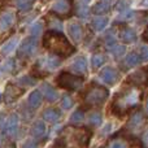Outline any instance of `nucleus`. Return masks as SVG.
<instances>
[{
    "mask_svg": "<svg viewBox=\"0 0 148 148\" xmlns=\"http://www.w3.org/2000/svg\"><path fill=\"white\" fill-rule=\"evenodd\" d=\"M91 131L87 127L72 125L61 131L56 140L57 148H88L91 140Z\"/></svg>",
    "mask_w": 148,
    "mask_h": 148,
    "instance_id": "1",
    "label": "nucleus"
},
{
    "mask_svg": "<svg viewBox=\"0 0 148 148\" xmlns=\"http://www.w3.org/2000/svg\"><path fill=\"white\" fill-rule=\"evenodd\" d=\"M42 46L47 51L52 52L53 55H57L60 59H66L72 56L75 51L73 44L69 42V39L57 30H48L44 33L42 39Z\"/></svg>",
    "mask_w": 148,
    "mask_h": 148,
    "instance_id": "2",
    "label": "nucleus"
},
{
    "mask_svg": "<svg viewBox=\"0 0 148 148\" xmlns=\"http://www.w3.org/2000/svg\"><path fill=\"white\" fill-rule=\"evenodd\" d=\"M142 91H139L136 87H127L123 88L114 96L112 103V112L113 114L125 116L126 113L131 112L135 107H138L142 100Z\"/></svg>",
    "mask_w": 148,
    "mask_h": 148,
    "instance_id": "3",
    "label": "nucleus"
},
{
    "mask_svg": "<svg viewBox=\"0 0 148 148\" xmlns=\"http://www.w3.org/2000/svg\"><path fill=\"white\" fill-rule=\"evenodd\" d=\"M109 96V91L107 87L101 86L99 83L92 82L83 92V104L87 108L91 107H100L105 103V100Z\"/></svg>",
    "mask_w": 148,
    "mask_h": 148,
    "instance_id": "4",
    "label": "nucleus"
},
{
    "mask_svg": "<svg viewBox=\"0 0 148 148\" xmlns=\"http://www.w3.org/2000/svg\"><path fill=\"white\" fill-rule=\"evenodd\" d=\"M84 78L81 74H74L70 72H61L56 77V83L59 87L66 90V91H77L83 84Z\"/></svg>",
    "mask_w": 148,
    "mask_h": 148,
    "instance_id": "5",
    "label": "nucleus"
},
{
    "mask_svg": "<svg viewBox=\"0 0 148 148\" xmlns=\"http://www.w3.org/2000/svg\"><path fill=\"white\" fill-rule=\"evenodd\" d=\"M51 13L57 16V18H69L73 14V0H57L52 5Z\"/></svg>",
    "mask_w": 148,
    "mask_h": 148,
    "instance_id": "6",
    "label": "nucleus"
},
{
    "mask_svg": "<svg viewBox=\"0 0 148 148\" xmlns=\"http://www.w3.org/2000/svg\"><path fill=\"white\" fill-rule=\"evenodd\" d=\"M127 83L133 84L135 87H144L148 86V66L140 68L135 70L127 77Z\"/></svg>",
    "mask_w": 148,
    "mask_h": 148,
    "instance_id": "7",
    "label": "nucleus"
},
{
    "mask_svg": "<svg viewBox=\"0 0 148 148\" xmlns=\"http://www.w3.org/2000/svg\"><path fill=\"white\" fill-rule=\"evenodd\" d=\"M36 52V40L35 38H27L22 42V44L18 48V57L21 59H27V57L33 56Z\"/></svg>",
    "mask_w": 148,
    "mask_h": 148,
    "instance_id": "8",
    "label": "nucleus"
},
{
    "mask_svg": "<svg viewBox=\"0 0 148 148\" xmlns=\"http://www.w3.org/2000/svg\"><path fill=\"white\" fill-rule=\"evenodd\" d=\"M146 125V116L142 112H134L133 114L130 116L127 121V129L133 133H138L139 130L143 129V126Z\"/></svg>",
    "mask_w": 148,
    "mask_h": 148,
    "instance_id": "9",
    "label": "nucleus"
},
{
    "mask_svg": "<svg viewBox=\"0 0 148 148\" xmlns=\"http://www.w3.org/2000/svg\"><path fill=\"white\" fill-rule=\"evenodd\" d=\"M99 78L107 84H114L116 82L118 81V78H120V74H118V72L114 69V68L105 66L104 69L100 70Z\"/></svg>",
    "mask_w": 148,
    "mask_h": 148,
    "instance_id": "10",
    "label": "nucleus"
},
{
    "mask_svg": "<svg viewBox=\"0 0 148 148\" xmlns=\"http://www.w3.org/2000/svg\"><path fill=\"white\" fill-rule=\"evenodd\" d=\"M22 94H23V90L21 87H18L17 84H8L3 97H4L5 103H13L20 96H22Z\"/></svg>",
    "mask_w": 148,
    "mask_h": 148,
    "instance_id": "11",
    "label": "nucleus"
},
{
    "mask_svg": "<svg viewBox=\"0 0 148 148\" xmlns=\"http://www.w3.org/2000/svg\"><path fill=\"white\" fill-rule=\"evenodd\" d=\"M3 129H4L5 134L9 136H13L17 134V130H18V117L16 114H10L8 117L7 122H4L3 125Z\"/></svg>",
    "mask_w": 148,
    "mask_h": 148,
    "instance_id": "12",
    "label": "nucleus"
},
{
    "mask_svg": "<svg viewBox=\"0 0 148 148\" xmlns=\"http://www.w3.org/2000/svg\"><path fill=\"white\" fill-rule=\"evenodd\" d=\"M120 39L126 44H130L136 42V33L134 31V29L127 27V26H122L120 29V33H118Z\"/></svg>",
    "mask_w": 148,
    "mask_h": 148,
    "instance_id": "13",
    "label": "nucleus"
},
{
    "mask_svg": "<svg viewBox=\"0 0 148 148\" xmlns=\"http://www.w3.org/2000/svg\"><path fill=\"white\" fill-rule=\"evenodd\" d=\"M42 94H43V96L46 97L48 101L53 103L57 100V97H59V95H57V91L53 88L52 86H49L48 83H43L42 84Z\"/></svg>",
    "mask_w": 148,
    "mask_h": 148,
    "instance_id": "14",
    "label": "nucleus"
},
{
    "mask_svg": "<svg viewBox=\"0 0 148 148\" xmlns=\"http://www.w3.org/2000/svg\"><path fill=\"white\" fill-rule=\"evenodd\" d=\"M42 100H43V94L40 91H38V90H35V91H33L29 95L27 104L31 109H36L42 104Z\"/></svg>",
    "mask_w": 148,
    "mask_h": 148,
    "instance_id": "15",
    "label": "nucleus"
},
{
    "mask_svg": "<svg viewBox=\"0 0 148 148\" xmlns=\"http://www.w3.org/2000/svg\"><path fill=\"white\" fill-rule=\"evenodd\" d=\"M69 34L74 42L79 43L83 38V27L79 23H72V25H69Z\"/></svg>",
    "mask_w": 148,
    "mask_h": 148,
    "instance_id": "16",
    "label": "nucleus"
},
{
    "mask_svg": "<svg viewBox=\"0 0 148 148\" xmlns=\"http://www.w3.org/2000/svg\"><path fill=\"white\" fill-rule=\"evenodd\" d=\"M108 25V18L107 17H97L94 18L90 23V27H91L92 31L95 33H99V31H103Z\"/></svg>",
    "mask_w": 148,
    "mask_h": 148,
    "instance_id": "17",
    "label": "nucleus"
},
{
    "mask_svg": "<svg viewBox=\"0 0 148 148\" xmlns=\"http://www.w3.org/2000/svg\"><path fill=\"white\" fill-rule=\"evenodd\" d=\"M60 117H61L60 112L57 109H55V108H48V109H46L43 112V120L47 121V122L55 123L60 120Z\"/></svg>",
    "mask_w": 148,
    "mask_h": 148,
    "instance_id": "18",
    "label": "nucleus"
},
{
    "mask_svg": "<svg viewBox=\"0 0 148 148\" xmlns=\"http://www.w3.org/2000/svg\"><path fill=\"white\" fill-rule=\"evenodd\" d=\"M46 125H44L43 121H36L35 123H34L33 129H31V133H33V136L35 139H42L44 135H46Z\"/></svg>",
    "mask_w": 148,
    "mask_h": 148,
    "instance_id": "19",
    "label": "nucleus"
},
{
    "mask_svg": "<svg viewBox=\"0 0 148 148\" xmlns=\"http://www.w3.org/2000/svg\"><path fill=\"white\" fill-rule=\"evenodd\" d=\"M14 22V13L12 12H3L1 18H0V25L3 30H8Z\"/></svg>",
    "mask_w": 148,
    "mask_h": 148,
    "instance_id": "20",
    "label": "nucleus"
},
{
    "mask_svg": "<svg viewBox=\"0 0 148 148\" xmlns=\"http://www.w3.org/2000/svg\"><path fill=\"white\" fill-rule=\"evenodd\" d=\"M72 69L74 70V72L79 73V74L84 73L87 70V61H86V59H84L83 56L75 59V60H74V62L72 64Z\"/></svg>",
    "mask_w": 148,
    "mask_h": 148,
    "instance_id": "21",
    "label": "nucleus"
},
{
    "mask_svg": "<svg viewBox=\"0 0 148 148\" xmlns=\"http://www.w3.org/2000/svg\"><path fill=\"white\" fill-rule=\"evenodd\" d=\"M140 61H142V57L139 56L138 53H135V52H131V53H129L127 56L125 57L126 68H134L140 64Z\"/></svg>",
    "mask_w": 148,
    "mask_h": 148,
    "instance_id": "22",
    "label": "nucleus"
},
{
    "mask_svg": "<svg viewBox=\"0 0 148 148\" xmlns=\"http://www.w3.org/2000/svg\"><path fill=\"white\" fill-rule=\"evenodd\" d=\"M92 12H94L95 14L103 16V14L109 12V5H108V3H105V1L96 3V4L94 5V8H92Z\"/></svg>",
    "mask_w": 148,
    "mask_h": 148,
    "instance_id": "23",
    "label": "nucleus"
},
{
    "mask_svg": "<svg viewBox=\"0 0 148 148\" xmlns=\"http://www.w3.org/2000/svg\"><path fill=\"white\" fill-rule=\"evenodd\" d=\"M16 44H17V39H16V38H12V39H9L8 42H5V43L1 46V53H3V56H7L8 53H10V52L14 49Z\"/></svg>",
    "mask_w": 148,
    "mask_h": 148,
    "instance_id": "24",
    "label": "nucleus"
},
{
    "mask_svg": "<svg viewBox=\"0 0 148 148\" xmlns=\"http://www.w3.org/2000/svg\"><path fill=\"white\" fill-rule=\"evenodd\" d=\"M91 62H92V68H94V69H99L105 62V56L103 53H95L94 56H92Z\"/></svg>",
    "mask_w": 148,
    "mask_h": 148,
    "instance_id": "25",
    "label": "nucleus"
},
{
    "mask_svg": "<svg viewBox=\"0 0 148 148\" xmlns=\"http://www.w3.org/2000/svg\"><path fill=\"white\" fill-rule=\"evenodd\" d=\"M83 118H84V112L82 109H77L75 112H73L72 117H70V122L73 125H78V123L83 122Z\"/></svg>",
    "mask_w": 148,
    "mask_h": 148,
    "instance_id": "26",
    "label": "nucleus"
},
{
    "mask_svg": "<svg viewBox=\"0 0 148 148\" xmlns=\"http://www.w3.org/2000/svg\"><path fill=\"white\" fill-rule=\"evenodd\" d=\"M88 122L91 123V125H94V126L101 125V122H103L101 114H100L99 112H92L91 114H90V117H88Z\"/></svg>",
    "mask_w": 148,
    "mask_h": 148,
    "instance_id": "27",
    "label": "nucleus"
},
{
    "mask_svg": "<svg viewBox=\"0 0 148 148\" xmlns=\"http://www.w3.org/2000/svg\"><path fill=\"white\" fill-rule=\"evenodd\" d=\"M110 52H112V55L114 57H122L123 56V53H125V47L123 46H121V44H116V46H113V47H110Z\"/></svg>",
    "mask_w": 148,
    "mask_h": 148,
    "instance_id": "28",
    "label": "nucleus"
},
{
    "mask_svg": "<svg viewBox=\"0 0 148 148\" xmlns=\"http://www.w3.org/2000/svg\"><path fill=\"white\" fill-rule=\"evenodd\" d=\"M73 104H74V100L69 96V95H64V96H62V99H61L62 109H70V108L73 107Z\"/></svg>",
    "mask_w": 148,
    "mask_h": 148,
    "instance_id": "29",
    "label": "nucleus"
},
{
    "mask_svg": "<svg viewBox=\"0 0 148 148\" xmlns=\"http://www.w3.org/2000/svg\"><path fill=\"white\" fill-rule=\"evenodd\" d=\"M108 148H126V143L122 139H113V140L108 144Z\"/></svg>",
    "mask_w": 148,
    "mask_h": 148,
    "instance_id": "30",
    "label": "nucleus"
},
{
    "mask_svg": "<svg viewBox=\"0 0 148 148\" xmlns=\"http://www.w3.org/2000/svg\"><path fill=\"white\" fill-rule=\"evenodd\" d=\"M77 13H78L79 17H86L87 13H88V9H87L86 5H79V7L77 8Z\"/></svg>",
    "mask_w": 148,
    "mask_h": 148,
    "instance_id": "31",
    "label": "nucleus"
},
{
    "mask_svg": "<svg viewBox=\"0 0 148 148\" xmlns=\"http://www.w3.org/2000/svg\"><path fill=\"white\" fill-rule=\"evenodd\" d=\"M40 29H42V23H35V25L31 26V35L33 36H38L39 33H40Z\"/></svg>",
    "mask_w": 148,
    "mask_h": 148,
    "instance_id": "32",
    "label": "nucleus"
},
{
    "mask_svg": "<svg viewBox=\"0 0 148 148\" xmlns=\"http://www.w3.org/2000/svg\"><path fill=\"white\" fill-rule=\"evenodd\" d=\"M13 68H14V60H8L7 62H5L4 65H3V72H7V70H13Z\"/></svg>",
    "mask_w": 148,
    "mask_h": 148,
    "instance_id": "33",
    "label": "nucleus"
},
{
    "mask_svg": "<svg viewBox=\"0 0 148 148\" xmlns=\"http://www.w3.org/2000/svg\"><path fill=\"white\" fill-rule=\"evenodd\" d=\"M18 7L22 10H27L29 8H30V1H29V0H20V1H18Z\"/></svg>",
    "mask_w": 148,
    "mask_h": 148,
    "instance_id": "34",
    "label": "nucleus"
},
{
    "mask_svg": "<svg viewBox=\"0 0 148 148\" xmlns=\"http://www.w3.org/2000/svg\"><path fill=\"white\" fill-rule=\"evenodd\" d=\"M127 7H129V3L125 1V0H120V1L116 4V9H118V10H123Z\"/></svg>",
    "mask_w": 148,
    "mask_h": 148,
    "instance_id": "35",
    "label": "nucleus"
},
{
    "mask_svg": "<svg viewBox=\"0 0 148 148\" xmlns=\"http://www.w3.org/2000/svg\"><path fill=\"white\" fill-rule=\"evenodd\" d=\"M142 143H143L144 148H148V127L146 129V131L143 133V135H142Z\"/></svg>",
    "mask_w": 148,
    "mask_h": 148,
    "instance_id": "36",
    "label": "nucleus"
},
{
    "mask_svg": "<svg viewBox=\"0 0 148 148\" xmlns=\"http://www.w3.org/2000/svg\"><path fill=\"white\" fill-rule=\"evenodd\" d=\"M21 82H22V83H26V84H34L35 83V81H34L33 77H23V78L21 79Z\"/></svg>",
    "mask_w": 148,
    "mask_h": 148,
    "instance_id": "37",
    "label": "nucleus"
},
{
    "mask_svg": "<svg viewBox=\"0 0 148 148\" xmlns=\"http://www.w3.org/2000/svg\"><path fill=\"white\" fill-rule=\"evenodd\" d=\"M140 52H142V59L148 60V47H142Z\"/></svg>",
    "mask_w": 148,
    "mask_h": 148,
    "instance_id": "38",
    "label": "nucleus"
},
{
    "mask_svg": "<svg viewBox=\"0 0 148 148\" xmlns=\"http://www.w3.org/2000/svg\"><path fill=\"white\" fill-rule=\"evenodd\" d=\"M22 148H36V144L34 143V142H31V140H27L25 144H23Z\"/></svg>",
    "mask_w": 148,
    "mask_h": 148,
    "instance_id": "39",
    "label": "nucleus"
},
{
    "mask_svg": "<svg viewBox=\"0 0 148 148\" xmlns=\"http://www.w3.org/2000/svg\"><path fill=\"white\" fill-rule=\"evenodd\" d=\"M143 40L146 42V43H148V26L146 27V30H144V33H143Z\"/></svg>",
    "mask_w": 148,
    "mask_h": 148,
    "instance_id": "40",
    "label": "nucleus"
},
{
    "mask_svg": "<svg viewBox=\"0 0 148 148\" xmlns=\"http://www.w3.org/2000/svg\"><path fill=\"white\" fill-rule=\"evenodd\" d=\"M146 110H147V113H148V99H147V101H146Z\"/></svg>",
    "mask_w": 148,
    "mask_h": 148,
    "instance_id": "41",
    "label": "nucleus"
},
{
    "mask_svg": "<svg viewBox=\"0 0 148 148\" xmlns=\"http://www.w3.org/2000/svg\"><path fill=\"white\" fill-rule=\"evenodd\" d=\"M4 148H14V146H13V144H9V146H7V147H4Z\"/></svg>",
    "mask_w": 148,
    "mask_h": 148,
    "instance_id": "42",
    "label": "nucleus"
},
{
    "mask_svg": "<svg viewBox=\"0 0 148 148\" xmlns=\"http://www.w3.org/2000/svg\"><path fill=\"white\" fill-rule=\"evenodd\" d=\"M104 1H105V3H107V1H109V0H104Z\"/></svg>",
    "mask_w": 148,
    "mask_h": 148,
    "instance_id": "43",
    "label": "nucleus"
}]
</instances>
